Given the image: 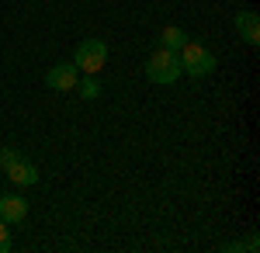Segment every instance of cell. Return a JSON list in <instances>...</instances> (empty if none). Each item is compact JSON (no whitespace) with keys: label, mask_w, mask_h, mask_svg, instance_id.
<instances>
[{"label":"cell","mask_w":260,"mask_h":253,"mask_svg":"<svg viewBox=\"0 0 260 253\" xmlns=\"http://www.w3.org/2000/svg\"><path fill=\"white\" fill-rule=\"evenodd\" d=\"M180 73H184V66H180V56L174 49H156L153 56L146 59V77L153 80V83H177Z\"/></svg>","instance_id":"6da1fadb"},{"label":"cell","mask_w":260,"mask_h":253,"mask_svg":"<svg viewBox=\"0 0 260 253\" xmlns=\"http://www.w3.org/2000/svg\"><path fill=\"white\" fill-rule=\"evenodd\" d=\"M0 167H4V174L11 177L18 187H31V184H39V167H35L28 156H21L18 149H11V146L0 149Z\"/></svg>","instance_id":"7a4b0ae2"},{"label":"cell","mask_w":260,"mask_h":253,"mask_svg":"<svg viewBox=\"0 0 260 253\" xmlns=\"http://www.w3.org/2000/svg\"><path fill=\"white\" fill-rule=\"evenodd\" d=\"M180 66H184V73H187V77H208V73H212V70H215V66H219V62H215V56H212V52H208V49H205V45H201V42H184V45H180Z\"/></svg>","instance_id":"3957f363"},{"label":"cell","mask_w":260,"mask_h":253,"mask_svg":"<svg viewBox=\"0 0 260 253\" xmlns=\"http://www.w3.org/2000/svg\"><path fill=\"white\" fill-rule=\"evenodd\" d=\"M104 62H108V45H104V42H101V39L80 42V49H77V56H73V66H77L80 73L98 77L101 70H104Z\"/></svg>","instance_id":"277c9868"},{"label":"cell","mask_w":260,"mask_h":253,"mask_svg":"<svg viewBox=\"0 0 260 253\" xmlns=\"http://www.w3.org/2000/svg\"><path fill=\"white\" fill-rule=\"evenodd\" d=\"M77 80H80V70L73 62H56L52 70H45V87L49 90H59V94L77 90Z\"/></svg>","instance_id":"5b68a950"},{"label":"cell","mask_w":260,"mask_h":253,"mask_svg":"<svg viewBox=\"0 0 260 253\" xmlns=\"http://www.w3.org/2000/svg\"><path fill=\"white\" fill-rule=\"evenodd\" d=\"M233 24H236V31H240V39L246 42V45H260V18H257V11H240V14L233 18Z\"/></svg>","instance_id":"8992f818"},{"label":"cell","mask_w":260,"mask_h":253,"mask_svg":"<svg viewBox=\"0 0 260 253\" xmlns=\"http://www.w3.org/2000/svg\"><path fill=\"white\" fill-rule=\"evenodd\" d=\"M24 215H28V201L18 195H4L0 198V218L4 222H24Z\"/></svg>","instance_id":"52a82bcc"},{"label":"cell","mask_w":260,"mask_h":253,"mask_svg":"<svg viewBox=\"0 0 260 253\" xmlns=\"http://www.w3.org/2000/svg\"><path fill=\"white\" fill-rule=\"evenodd\" d=\"M160 42H163V49L180 52V45L187 42V31H184V28H177V24H170V28H163V31H160Z\"/></svg>","instance_id":"ba28073f"},{"label":"cell","mask_w":260,"mask_h":253,"mask_svg":"<svg viewBox=\"0 0 260 253\" xmlns=\"http://www.w3.org/2000/svg\"><path fill=\"white\" fill-rule=\"evenodd\" d=\"M77 90L83 94V101H94V98L101 94V83H98V77L83 73V80H77Z\"/></svg>","instance_id":"9c48e42d"},{"label":"cell","mask_w":260,"mask_h":253,"mask_svg":"<svg viewBox=\"0 0 260 253\" xmlns=\"http://www.w3.org/2000/svg\"><path fill=\"white\" fill-rule=\"evenodd\" d=\"M0 253H11V233H7V222L0 218Z\"/></svg>","instance_id":"30bf717a"}]
</instances>
